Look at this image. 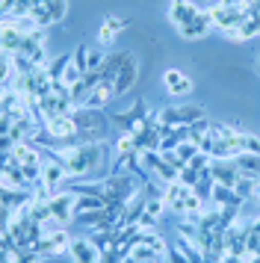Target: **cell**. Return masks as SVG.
<instances>
[{"label":"cell","mask_w":260,"mask_h":263,"mask_svg":"<svg viewBox=\"0 0 260 263\" xmlns=\"http://www.w3.org/2000/svg\"><path fill=\"white\" fill-rule=\"evenodd\" d=\"M163 127H189L204 119V107H165L160 112H151Z\"/></svg>","instance_id":"obj_1"},{"label":"cell","mask_w":260,"mask_h":263,"mask_svg":"<svg viewBox=\"0 0 260 263\" xmlns=\"http://www.w3.org/2000/svg\"><path fill=\"white\" fill-rule=\"evenodd\" d=\"M68 246H71V237L65 228H53V231H45L42 239L33 246V251L39 257H57V254H68Z\"/></svg>","instance_id":"obj_2"},{"label":"cell","mask_w":260,"mask_h":263,"mask_svg":"<svg viewBox=\"0 0 260 263\" xmlns=\"http://www.w3.org/2000/svg\"><path fill=\"white\" fill-rule=\"evenodd\" d=\"M210 175L219 186H231V190H234L236 183H239V178H243V172H239L234 157H210Z\"/></svg>","instance_id":"obj_3"},{"label":"cell","mask_w":260,"mask_h":263,"mask_svg":"<svg viewBox=\"0 0 260 263\" xmlns=\"http://www.w3.org/2000/svg\"><path fill=\"white\" fill-rule=\"evenodd\" d=\"M74 204H77V195L71 190H59L50 195V213H53V222L57 225H68L71 219H77V210H74Z\"/></svg>","instance_id":"obj_4"},{"label":"cell","mask_w":260,"mask_h":263,"mask_svg":"<svg viewBox=\"0 0 260 263\" xmlns=\"http://www.w3.org/2000/svg\"><path fill=\"white\" fill-rule=\"evenodd\" d=\"M248 12H251V9H225V6H219V3L207 9V15H210L213 27H216V30H222L225 36H231L236 27L243 24V18H246Z\"/></svg>","instance_id":"obj_5"},{"label":"cell","mask_w":260,"mask_h":263,"mask_svg":"<svg viewBox=\"0 0 260 263\" xmlns=\"http://www.w3.org/2000/svg\"><path fill=\"white\" fill-rule=\"evenodd\" d=\"M101 257H104V251L95 246L92 237L71 239V246H68V260L71 263H101Z\"/></svg>","instance_id":"obj_6"},{"label":"cell","mask_w":260,"mask_h":263,"mask_svg":"<svg viewBox=\"0 0 260 263\" xmlns=\"http://www.w3.org/2000/svg\"><path fill=\"white\" fill-rule=\"evenodd\" d=\"M148 116H151V112H148V107H145V101H136L127 112H116V116H113V121L121 127V133H133L142 121L148 119Z\"/></svg>","instance_id":"obj_7"},{"label":"cell","mask_w":260,"mask_h":263,"mask_svg":"<svg viewBox=\"0 0 260 263\" xmlns=\"http://www.w3.org/2000/svg\"><path fill=\"white\" fill-rule=\"evenodd\" d=\"M198 15H201V9L192 0H169V21L175 27L189 24V21H195Z\"/></svg>","instance_id":"obj_8"},{"label":"cell","mask_w":260,"mask_h":263,"mask_svg":"<svg viewBox=\"0 0 260 263\" xmlns=\"http://www.w3.org/2000/svg\"><path fill=\"white\" fill-rule=\"evenodd\" d=\"M136 77H139V62H136V57L130 53L127 62L121 65V71H118L116 83H113V89H116V98L118 95H127L130 89H133V83H136Z\"/></svg>","instance_id":"obj_9"},{"label":"cell","mask_w":260,"mask_h":263,"mask_svg":"<svg viewBox=\"0 0 260 263\" xmlns=\"http://www.w3.org/2000/svg\"><path fill=\"white\" fill-rule=\"evenodd\" d=\"M192 195V186H187V183H180V180H175V183H169L163 192V201L169 210H175V213H183V204H187V198Z\"/></svg>","instance_id":"obj_10"},{"label":"cell","mask_w":260,"mask_h":263,"mask_svg":"<svg viewBox=\"0 0 260 263\" xmlns=\"http://www.w3.org/2000/svg\"><path fill=\"white\" fill-rule=\"evenodd\" d=\"M163 83H165V89H169V95L172 98L192 95V80H189L187 74H180L177 68H169V71L163 74Z\"/></svg>","instance_id":"obj_11"},{"label":"cell","mask_w":260,"mask_h":263,"mask_svg":"<svg viewBox=\"0 0 260 263\" xmlns=\"http://www.w3.org/2000/svg\"><path fill=\"white\" fill-rule=\"evenodd\" d=\"M210 27H213L210 15L201 12L198 18H195V21H189V24L177 27V33H180V39H187V42H198V39H204L207 33H210Z\"/></svg>","instance_id":"obj_12"},{"label":"cell","mask_w":260,"mask_h":263,"mask_svg":"<svg viewBox=\"0 0 260 263\" xmlns=\"http://www.w3.org/2000/svg\"><path fill=\"white\" fill-rule=\"evenodd\" d=\"M130 50H116V53H109L104 60V65H101V83H116L118 71H121V65L127 62Z\"/></svg>","instance_id":"obj_13"},{"label":"cell","mask_w":260,"mask_h":263,"mask_svg":"<svg viewBox=\"0 0 260 263\" xmlns=\"http://www.w3.org/2000/svg\"><path fill=\"white\" fill-rule=\"evenodd\" d=\"M113 98H116V89H113V83H98L92 92L86 95L83 107H86V109H104L106 104L113 101Z\"/></svg>","instance_id":"obj_14"},{"label":"cell","mask_w":260,"mask_h":263,"mask_svg":"<svg viewBox=\"0 0 260 263\" xmlns=\"http://www.w3.org/2000/svg\"><path fill=\"white\" fill-rule=\"evenodd\" d=\"M234 42H248V39H260V12H248L243 18V24L231 33Z\"/></svg>","instance_id":"obj_15"},{"label":"cell","mask_w":260,"mask_h":263,"mask_svg":"<svg viewBox=\"0 0 260 263\" xmlns=\"http://www.w3.org/2000/svg\"><path fill=\"white\" fill-rule=\"evenodd\" d=\"M24 39H27V36H24L12 21H3V53H6V57H15V53L21 50Z\"/></svg>","instance_id":"obj_16"},{"label":"cell","mask_w":260,"mask_h":263,"mask_svg":"<svg viewBox=\"0 0 260 263\" xmlns=\"http://www.w3.org/2000/svg\"><path fill=\"white\" fill-rule=\"evenodd\" d=\"M163 207H165L163 198H151V195H148V204H145V216H142V222H139V225H142V228L157 225V219L163 216Z\"/></svg>","instance_id":"obj_17"},{"label":"cell","mask_w":260,"mask_h":263,"mask_svg":"<svg viewBox=\"0 0 260 263\" xmlns=\"http://www.w3.org/2000/svg\"><path fill=\"white\" fill-rule=\"evenodd\" d=\"M236 166L248 178H260V154H236Z\"/></svg>","instance_id":"obj_18"},{"label":"cell","mask_w":260,"mask_h":263,"mask_svg":"<svg viewBox=\"0 0 260 263\" xmlns=\"http://www.w3.org/2000/svg\"><path fill=\"white\" fill-rule=\"evenodd\" d=\"M42 257L33 249H9L3 251V263H39Z\"/></svg>","instance_id":"obj_19"},{"label":"cell","mask_w":260,"mask_h":263,"mask_svg":"<svg viewBox=\"0 0 260 263\" xmlns=\"http://www.w3.org/2000/svg\"><path fill=\"white\" fill-rule=\"evenodd\" d=\"M47 12H50V21H53V24L65 21V15H68V0H47Z\"/></svg>","instance_id":"obj_20"},{"label":"cell","mask_w":260,"mask_h":263,"mask_svg":"<svg viewBox=\"0 0 260 263\" xmlns=\"http://www.w3.org/2000/svg\"><path fill=\"white\" fill-rule=\"evenodd\" d=\"M104 24L109 27V30H116V33H121V30H124V27L130 24L127 18H118V15H106L104 18Z\"/></svg>","instance_id":"obj_21"},{"label":"cell","mask_w":260,"mask_h":263,"mask_svg":"<svg viewBox=\"0 0 260 263\" xmlns=\"http://www.w3.org/2000/svg\"><path fill=\"white\" fill-rule=\"evenodd\" d=\"M116 39H118L116 30H109L106 24H101V30H98V42H101V45H113Z\"/></svg>","instance_id":"obj_22"},{"label":"cell","mask_w":260,"mask_h":263,"mask_svg":"<svg viewBox=\"0 0 260 263\" xmlns=\"http://www.w3.org/2000/svg\"><path fill=\"white\" fill-rule=\"evenodd\" d=\"M165 260H169V263H192V260L187 257V254H183V251L177 249V246H175V249H169V254H165Z\"/></svg>","instance_id":"obj_23"},{"label":"cell","mask_w":260,"mask_h":263,"mask_svg":"<svg viewBox=\"0 0 260 263\" xmlns=\"http://www.w3.org/2000/svg\"><path fill=\"white\" fill-rule=\"evenodd\" d=\"M121 263H163V260H133V257H121Z\"/></svg>","instance_id":"obj_24"}]
</instances>
